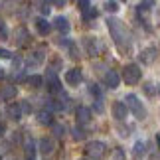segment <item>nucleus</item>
<instances>
[{
    "instance_id": "38",
    "label": "nucleus",
    "mask_w": 160,
    "mask_h": 160,
    "mask_svg": "<svg viewBox=\"0 0 160 160\" xmlns=\"http://www.w3.org/2000/svg\"><path fill=\"white\" fill-rule=\"evenodd\" d=\"M2 77H4V71H2V69H0V79H2Z\"/></svg>"
},
{
    "instance_id": "23",
    "label": "nucleus",
    "mask_w": 160,
    "mask_h": 160,
    "mask_svg": "<svg viewBox=\"0 0 160 160\" xmlns=\"http://www.w3.org/2000/svg\"><path fill=\"white\" fill-rule=\"evenodd\" d=\"M93 18H97V10H95V8H91V6H89L87 10H83V20H85V22L93 20Z\"/></svg>"
},
{
    "instance_id": "35",
    "label": "nucleus",
    "mask_w": 160,
    "mask_h": 160,
    "mask_svg": "<svg viewBox=\"0 0 160 160\" xmlns=\"http://www.w3.org/2000/svg\"><path fill=\"white\" fill-rule=\"evenodd\" d=\"M40 12H42V14H50V6H48V4L44 2V4L40 6Z\"/></svg>"
},
{
    "instance_id": "31",
    "label": "nucleus",
    "mask_w": 160,
    "mask_h": 160,
    "mask_svg": "<svg viewBox=\"0 0 160 160\" xmlns=\"http://www.w3.org/2000/svg\"><path fill=\"white\" fill-rule=\"evenodd\" d=\"M0 59H12V53L4 48H0Z\"/></svg>"
},
{
    "instance_id": "41",
    "label": "nucleus",
    "mask_w": 160,
    "mask_h": 160,
    "mask_svg": "<svg viewBox=\"0 0 160 160\" xmlns=\"http://www.w3.org/2000/svg\"><path fill=\"white\" fill-rule=\"evenodd\" d=\"M81 160H91V158H81Z\"/></svg>"
},
{
    "instance_id": "4",
    "label": "nucleus",
    "mask_w": 160,
    "mask_h": 160,
    "mask_svg": "<svg viewBox=\"0 0 160 160\" xmlns=\"http://www.w3.org/2000/svg\"><path fill=\"white\" fill-rule=\"evenodd\" d=\"M107 152V144L101 142V140H91V142H87V146H85V154H87V158H103Z\"/></svg>"
},
{
    "instance_id": "8",
    "label": "nucleus",
    "mask_w": 160,
    "mask_h": 160,
    "mask_svg": "<svg viewBox=\"0 0 160 160\" xmlns=\"http://www.w3.org/2000/svg\"><path fill=\"white\" fill-rule=\"evenodd\" d=\"M119 83H121V75L117 71H107L105 73V87H109V89H117L119 87Z\"/></svg>"
},
{
    "instance_id": "43",
    "label": "nucleus",
    "mask_w": 160,
    "mask_h": 160,
    "mask_svg": "<svg viewBox=\"0 0 160 160\" xmlns=\"http://www.w3.org/2000/svg\"><path fill=\"white\" fill-rule=\"evenodd\" d=\"M0 160H2V158H0Z\"/></svg>"
},
{
    "instance_id": "15",
    "label": "nucleus",
    "mask_w": 160,
    "mask_h": 160,
    "mask_svg": "<svg viewBox=\"0 0 160 160\" xmlns=\"http://www.w3.org/2000/svg\"><path fill=\"white\" fill-rule=\"evenodd\" d=\"M16 95H18V89L14 87V85H6V87H2V91H0V97H2L4 101L14 99Z\"/></svg>"
},
{
    "instance_id": "25",
    "label": "nucleus",
    "mask_w": 160,
    "mask_h": 160,
    "mask_svg": "<svg viewBox=\"0 0 160 160\" xmlns=\"http://www.w3.org/2000/svg\"><path fill=\"white\" fill-rule=\"evenodd\" d=\"M67 48H69V53H71L73 59H79V58H81V55H79V50L75 48V44H73V42H69V44H67Z\"/></svg>"
},
{
    "instance_id": "18",
    "label": "nucleus",
    "mask_w": 160,
    "mask_h": 160,
    "mask_svg": "<svg viewBox=\"0 0 160 160\" xmlns=\"http://www.w3.org/2000/svg\"><path fill=\"white\" fill-rule=\"evenodd\" d=\"M40 152L42 154H52L53 152V140L52 138H42L40 140Z\"/></svg>"
},
{
    "instance_id": "42",
    "label": "nucleus",
    "mask_w": 160,
    "mask_h": 160,
    "mask_svg": "<svg viewBox=\"0 0 160 160\" xmlns=\"http://www.w3.org/2000/svg\"><path fill=\"white\" fill-rule=\"evenodd\" d=\"M121 2H125V0H121Z\"/></svg>"
},
{
    "instance_id": "13",
    "label": "nucleus",
    "mask_w": 160,
    "mask_h": 160,
    "mask_svg": "<svg viewBox=\"0 0 160 160\" xmlns=\"http://www.w3.org/2000/svg\"><path fill=\"white\" fill-rule=\"evenodd\" d=\"M38 122L40 125H53V115H52V111H48V109H42L38 111Z\"/></svg>"
},
{
    "instance_id": "21",
    "label": "nucleus",
    "mask_w": 160,
    "mask_h": 160,
    "mask_svg": "<svg viewBox=\"0 0 160 160\" xmlns=\"http://www.w3.org/2000/svg\"><path fill=\"white\" fill-rule=\"evenodd\" d=\"M26 83L30 85V87H42V83H44V79H42V75H30V77H26Z\"/></svg>"
},
{
    "instance_id": "9",
    "label": "nucleus",
    "mask_w": 160,
    "mask_h": 160,
    "mask_svg": "<svg viewBox=\"0 0 160 160\" xmlns=\"http://www.w3.org/2000/svg\"><path fill=\"white\" fill-rule=\"evenodd\" d=\"M75 119L79 125H87V122L91 121V111L89 107H77L75 109Z\"/></svg>"
},
{
    "instance_id": "1",
    "label": "nucleus",
    "mask_w": 160,
    "mask_h": 160,
    "mask_svg": "<svg viewBox=\"0 0 160 160\" xmlns=\"http://www.w3.org/2000/svg\"><path fill=\"white\" fill-rule=\"evenodd\" d=\"M107 24H109V32H111V36H113L117 48H119L121 52H125V53L131 52L132 36H131V32L127 30V26H125L121 20H117V18H109Z\"/></svg>"
},
{
    "instance_id": "29",
    "label": "nucleus",
    "mask_w": 160,
    "mask_h": 160,
    "mask_svg": "<svg viewBox=\"0 0 160 160\" xmlns=\"http://www.w3.org/2000/svg\"><path fill=\"white\" fill-rule=\"evenodd\" d=\"M89 91L97 97V99H101V89H99V85H97V83H91L89 85Z\"/></svg>"
},
{
    "instance_id": "34",
    "label": "nucleus",
    "mask_w": 160,
    "mask_h": 160,
    "mask_svg": "<svg viewBox=\"0 0 160 160\" xmlns=\"http://www.w3.org/2000/svg\"><path fill=\"white\" fill-rule=\"evenodd\" d=\"M95 111H97V113H103V101L101 99L95 101Z\"/></svg>"
},
{
    "instance_id": "2",
    "label": "nucleus",
    "mask_w": 160,
    "mask_h": 160,
    "mask_svg": "<svg viewBox=\"0 0 160 160\" xmlns=\"http://www.w3.org/2000/svg\"><path fill=\"white\" fill-rule=\"evenodd\" d=\"M125 103H127L128 111H132V115L137 117L138 121H142L144 117H146V109H144V105L140 103V99H138L134 93H128V95L125 97Z\"/></svg>"
},
{
    "instance_id": "19",
    "label": "nucleus",
    "mask_w": 160,
    "mask_h": 160,
    "mask_svg": "<svg viewBox=\"0 0 160 160\" xmlns=\"http://www.w3.org/2000/svg\"><path fill=\"white\" fill-rule=\"evenodd\" d=\"M144 154H146V144L142 142V140L134 142V146H132V156L134 158H142Z\"/></svg>"
},
{
    "instance_id": "36",
    "label": "nucleus",
    "mask_w": 160,
    "mask_h": 160,
    "mask_svg": "<svg viewBox=\"0 0 160 160\" xmlns=\"http://www.w3.org/2000/svg\"><path fill=\"white\" fill-rule=\"evenodd\" d=\"M52 4H55V6H59V8H61V6L65 4V0H52Z\"/></svg>"
},
{
    "instance_id": "22",
    "label": "nucleus",
    "mask_w": 160,
    "mask_h": 160,
    "mask_svg": "<svg viewBox=\"0 0 160 160\" xmlns=\"http://www.w3.org/2000/svg\"><path fill=\"white\" fill-rule=\"evenodd\" d=\"M24 148H26V154L28 158H36V146H34V140L32 138H26V144H24Z\"/></svg>"
},
{
    "instance_id": "16",
    "label": "nucleus",
    "mask_w": 160,
    "mask_h": 160,
    "mask_svg": "<svg viewBox=\"0 0 160 160\" xmlns=\"http://www.w3.org/2000/svg\"><path fill=\"white\" fill-rule=\"evenodd\" d=\"M36 30H38L42 36H48L50 30H52V24L48 20H44V18H38V20H36Z\"/></svg>"
},
{
    "instance_id": "30",
    "label": "nucleus",
    "mask_w": 160,
    "mask_h": 160,
    "mask_svg": "<svg viewBox=\"0 0 160 160\" xmlns=\"http://www.w3.org/2000/svg\"><path fill=\"white\" fill-rule=\"evenodd\" d=\"M52 131H53L55 137H63V127L61 125H52Z\"/></svg>"
},
{
    "instance_id": "39",
    "label": "nucleus",
    "mask_w": 160,
    "mask_h": 160,
    "mask_svg": "<svg viewBox=\"0 0 160 160\" xmlns=\"http://www.w3.org/2000/svg\"><path fill=\"white\" fill-rule=\"evenodd\" d=\"M156 140H158V146H160V134H158V137H156Z\"/></svg>"
},
{
    "instance_id": "37",
    "label": "nucleus",
    "mask_w": 160,
    "mask_h": 160,
    "mask_svg": "<svg viewBox=\"0 0 160 160\" xmlns=\"http://www.w3.org/2000/svg\"><path fill=\"white\" fill-rule=\"evenodd\" d=\"M4 132H6V127H4V122H0V137H2Z\"/></svg>"
},
{
    "instance_id": "10",
    "label": "nucleus",
    "mask_w": 160,
    "mask_h": 160,
    "mask_svg": "<svg viewBox=\"0 0 160 160\" xmlns=\"http://www.w3.org/2000/svg\"><path fill=\"white\" fill-rule=\"evenodd\" d=\"M83 46H85V52H87L91 58H95L99 53V44H97L95 38H83Z\"/></svg>"
},
{
    "instance_id": "14",
    "label": "nucleus",
    "mask_w": 160,
    "mask_h": 160,
    "mask_svg": "<svg viewBox=\"0 0 160 160\" xmlns=\"http://www.w3.org/2000/svg\"><path fill=\"white\" fill-rule=\"evenodd\" d=\"M156 59V50L154 48H146V50H142L140 52V61H142V63H152V61Z\"/></svg>"
},
{
    "instance_id": "17",
    "label": "nucleus",
    "mask_w": 160,
    "mask_h": 160,
    "mask_svg": "<svg viewBox=\"0 0 160 160\" xmlns=\"http://www.w3.org/2000/svg\"><path fill=\"white\" fill-rule=\"evenodd\" d=\"M28 40H30V34H28V30L24 28V26H20V28L16 30V44H18V46H24Z\"/></svg>"
},
{
    "instance_id": "28",
    "label": "nucleus",
    "mask_w": 160,
    "mask_h": 160,
    "mask_svg": "<svg viewBox=\"0 0 160 160\" xmlns=\"http://www.w3.org/2000/svg\"><path fill=\"white\" fill-rule=\"evenodd\" d=\"M18 105H20V111H22V115L24 113H32V107H30V101H22V103H18Z\"/></svg>"
},
{
    "instance_id": "5",
    "label": "nucleus",
    "mask_w": 160,
    "mask_h": 160,
    "mask_svg": "<svg viewBox=\"0 0 160 160\" xmlns=\"http://www.w3.org/2000/svg\"><path fill=\"white\" fill-rule=\"evenodd\" d=\"M127 115H128V107H127V103H121V101H115L113 103V117L117 121H125L127 119Z\"/></svg>"
},
{
    "instance_id": "3",
    "label": "nucleus",
    "mask_w": 160,
    "mask_h": 160,
    "mask_svg": "<svg viewBox=\"0 0 160 160\" xmlns=\"http://www.w3.org/2000/svg\"><path fill=\"white\" fill-rule=\"evenodd\" d=\"M140 69H138V65L137 63H128L122 67V71H121V77H122V81H125L127 85H134V83H138L140 81Z\"/></svg>"
},
{
    "instance_id": "40",
    "label": "nucleus",
    "mask_w": 160,
    "mask_h": 160,
    "mask_svg": "<svg viewBox=\"0 0 160 160\" xmlns=\"http://www.w3.org/2000/svg\"><path fill=\"white\" fill-rule=\"evenodd\" d=\"M26 160H36V158H26Z\"/></svg>"
},
{
    "instance_id": "7",
    "label": "nucleus",
    "mask_w": 160,
    "mask_h": 160,
    "mask_svg": "<svg viewBox=\"0 0 160 160\" xmlns=\"http://www.w3.org/2000/svg\"><path fill=\"white\" fill-rule=\"evenodd\" d=\"M81 79H83V75H81V69H69V71H65V81L71 85V87H75V85H79L81 83Z\"/></svg>"
},
{
    "instance_id": "12",
    "label": "nucleus",
    "mask_w": 160,
    "mask_h": 160,
    "mask_svg": "<svg viewBox=\"0 0 160 160\" xmlns=\"http://www.w3.org/2000/svg\"><path fill=\"white\" fill-rule=\"evenodd\" d=\"M53 28L58 30L59 34H67L69 32V22H67V18H63V16H58L53 20Z\"/></svg>"
},
{
    "instance_id": "11",
    "label": "nucleus",
    "mask_w": 160,
    "mask_h": 160,
    "mask_svg": "<svg viewBox=\"0 0 160 160\" xmlns=\"http://www.w3.org/2000/svg\"><path fill=\"white\" fill-rule=\"evenodd\" d=\"M6 115H8V119H12V121H20L22 119L20 105H18V103H10V105L6 107Z\"/></svg>"
},
{
    "instance_id": "27",
    "label": "nucleus",
    "mask_w": 160,
    "mask_h": 160,
    "mask_svg": "<svg viewBox=\"0 0 160 160\" xmlns=\"http://www.w3.org/2000/svg\"><path fill=\"white\" fill-rule=\"evenodd\" d=\"M0 40H8V28L2 20H0Z\"/></svg>"
},
{
    "instance_id": "33",
    "label": "nucleus",
    "mask_w": 160,
    "mask_h": 160,
    "mask_svg": "<svg viewBox=\"0 0 160 160\" xmlns=\"http://www.w3.org/2000/svg\"><path fill=\"white\" fill-rule=\"evenodd\" d=\"M105 8H107L109 12H117V10H119V6H117L115 2H107V6H105Z\"/></svg>"
},
{
    "instance_id": "24",
    "label": "nucleus",
    "mask_w": 160,
    "mask_h": 160,
    "mask_svg": "<svg viewBox=\"0 0 160 160\" xmlns=\"http://www.w3.org/2000/svg\"><path fill=\"white\" fill-rule=\"evenodd\" d=\"M71 134H73V138H75V140H83L85 138V131H83L81 127H75L71 131Z\"/></svg>"
},
{
    "instance_id": "26",
    "label": "nucleus",
    "mask_w": 160,
    "mask_h": 160,
    "mask_svg": "<svg viewBox=\"0 0 160 160\" xmlns=\"http://www.w3.org/2000/svg\"><path fill=\"white\" fill-rule=\"evenodd\" d=\"M144 93L148 95V97H154V95H156L154 85H152V83H144Z\"/></svg>"
},
{
    "instance_id": "6",
    "label": "nucleus",
    "mask_w": 160,
    "mask_h": 160,
    "mask_svg": "<svg viewBox=\"0 0 160 160\" xmlns=\"http://www.w3.org/2000/svg\"><path fill=\"white\" fill-rule=\"evenodd\" d=\"M48 89L55 95L61 93V83H59L58 75H55V71H52V69H48Z\"/></svg>"
},
{
    "instance_id": "20",
    "label": "nucleus",
    "mask_w": 160,
    "mask_h": 160,
    "mask_svg": "<svg viewBox=\"0 0 160 160\" xmlns=\"http://www.w3.org/2000/svg\"><path fill=\"white\" fill-rule=\"evenodd\" d=\"M42 61H44V52H34V53L26 59V63H28V65H38V63H42Z\"/></svg>"
},
{
    "instance_id": "32",
    "label": "nucleus",
    "mask_w": 160,
    "mask_h": 160,
    "mask_svg": "<svg viewBox=\"0 0 160 160\" xmlns=\"http://www.w3.org/2000/svg\"><path fill=\"white\" fill-rule=\"evenodd\" d=\"M77 4H79V8H81V10H87L89 8V0H77Z\"/></svg>"
}]
</instances>
